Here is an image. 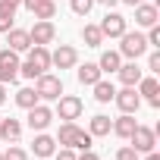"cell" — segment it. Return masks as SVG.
<instances>
[{
  "instance_id": "1",
  "label": "cell",
  "mask_w": 160,
  "mask_h": 160,
  "mask_svg": "<svg viewBox=\"0 0 160 160\" xmlns=\"http://www.w3.org/2000/svg\"><path fill=\"white\" fill-rule=\"evenodd\" d=\"M25 53H28V57H25V63L19 66V75H22V78H32V82H35L41 72H47V69H50V47L32 44Z\"/></svg>"
},
{
  "instance_id": "2",
  "label": "cell",
  "mask_w": 160,
  "mask_h": 160,
  "mask_svg": "<svg viewBox=\"0 0 160 160\" xmlns=\"http://www.w3.org/2000/svg\"><path fill=\"white\" fill-rule=\"evenodd\" d=\"M119 57L122 60H141L151 47H148V38L141 35V32H122L119 35Z\"/></svg>"
},
{
  "instance_id": "3",
  "label": "cell",
  "mask_w": 160,
  "mask_h": 160,
  "mask_svg": "<svg viewBox=\"0 0 160 160\" xmlns=\"http://www.w3.org/2000/svg\"><path fill=\"white\" fill-rule=\"evenodd\" d=\"M82 113H85V101L78 98V94H60V98H57L53 116H60L63 122H75Z\"/></svg>"
},
{
  "instance_id": "4",
  "label": "cell",
  "mask_w": 160,
  "mask_h": 160,
  "mask_svg": "<svg viewBox=\"0 0 160 160\" xmlns=\"http://www.w3.org/2000/svg\"><path fill=\"white\" fill-rule=\"evenodd\" d=\"M35 94H38V101H57L63 94V78L50 75V72H41L35 78Z\"/></svg>"
},
{
  "instance_id": "5",
  "label": "cell",
  "mask_w": 160,
  "mask_h": 160,
  "mask_svg": "<svg viewBox=\"0 0 160 160\" xmlns=\"http://www.w3.org/2000/svg\"><path fill=\"white\" fill-rule=\"evenodd\" d=\"M19 66H22V60H19V53L16 50H0V82L3 85H13L16 78H19Z\"/></svg>"
},
{
  "instance_id": "6",
  "label": "cell",
  "mask_w": 160,
  "mask_h": 160,
  "mask_svg": "<svg viewBox=\"0 0 160 160\" xmlns=\"http://www.w3.org/2000/svg\"><path fill=\"white\" fill-rule=\"evenodd\" d=\"M28 38H32V44H41V47L53 44V41H57V25H53V19H35V25L28 28Z\"/></svg>"
},
{
  "instance_id": "7",
  "label": "cell",
  "mask_w": 160,
  "mask_h": 160,
  "mask_svg": "<svg viewBox=\"0 0 160 160\" xmlns=\"http://www.w3.org/2000/svg\"><path fill=\"white\" fill-rule=\"evenodd\" d=\"M25 119H28V129H32V132H47V126L53 122V110H50L44 101H38L35 107H28V116H25Z\"/></svg>"
},
{
  "instance_id": "8",
  "label": "cell",
  "mask_w": 160,
  "mask_h": 160,
  "mask_svg": "<svg viewBox=\"0 0 160 160\" xmlns=\"http://www.w3.org/2000/svg\"><path fill=\"white\" fill-rule=\"evenodd\" d=\"M129 144H132L138 154L154 151V148H157V129H151V126H135V132L129 135Z\"/></svg>"
},
{
  "instance_id": "9",
  "label": "cell",
  "mask_w": 160,
  "mask_h": 160,
  "mask_svg": "<svg viewBox=\"0 0 160 160\" xmlns=\"http://www.w3.org/2000/svg\"><path fill=\"white\" fill-rule=\"evenodd\" d=\"M98 28H101V35H104V38H119L122 32H129V22H126V16H122V13L107 10V16L98 22Z\"/></svg>"
},
{
  "instance_id": "10",
  "label": "cell",
  "mask_w": 160,
  "mask_h": 160,
  "mask_svg": "<svg viewBox=\"0 0 160 160\" xmlns=\"http://www.w3.org/2000/svg\"><path fill=\"white\" fill-rule=\"evenodd\" d=\"M50 66H57V69H75L78 66V50L72 44H60L57 50H50Z\"/></svg>"
},
{
  "instance_id": "11",
  "label": "cell",
  "mask_w": 160,
  "mask_h": 160,
  "mask_svg": "<svg viewBox=\"0 0 160 160\" xmlns=\"http://www.w3.org/2000/svg\"><path fill=\"white\" fill-rule=\"evenodd\" d=\"M113 104L119 107V113H138V107H141V98H138V91H135L132 85H122V88L113 94Z\"/></svg>"
},
{
  "instance_id": "12",
  "label": "cell",
  "mask_w": 160,
  "mask_h": 160,
  "mask_svg": "<svg viewBox=\"0 0 160 160\" xmlns=\"http://www.w3.org/2000/svg\"><path fill=\"white\" fill-rule=\"evenodd\" d=\"M135 91H138V98L148 101L154 110L160 107V85H157V78H154V75H141V82L135 85Z\"/></svg>"
},
{
  "instance_id": "13",
  "label": "cell",
  "mask_w": 160,
  "mask_h": 160,
  "mask_svg": "<svg viewBox=\"0 0 160 160\" xmlns=\"http://www.w3.org/2000/svg\"><path fill=\"white\" fill-rule=\"evenodd\" d=\"M135 10V25H141V28H151V25H157L160 22V10H157V3H138V7H132Z\"/></svg>"
},
{
  "instance_id": "14",
  "label": "cell",
  "mask_w": 160,
  "mask_h": 160,
  "mask_svg": "<svg viewBox=\"0 0 160 160\" xmlns=\"http://www.w3.org/2000/svg\"><path fill=\"white\" fill-rule=\"evenodd\" d=\"M53 151H57V138L47 135V132H38L35 141H32V154L41 157V160H47V157H53Z\"/></svg>"
},
{
  "instance_id": "15",
  "label": "cell",
  "mask_w": 160,
  "mask_h": 160,
  "mask_svg": "<svg viewBox=\"0 0 160 160\" xmlns=\"http://www.w3.org/2000/svg\"><path fill=\"white\" fill-rule=\"evenodd\" d=\"M75 78H78V85L91 88L94 82H101V78H104V72H101L98 63H82V66H75Z\"/></svg>"
},
{
  "instance_id": "16",
  "label": "cell",
  "mask_w": 160,
  "mask_h": 160,
  "mask_svg": "<svg viewBox=\"0 0 160 160\" xmlns=\"http://www.w3.org/2000/svg\"><path fill=\"white\" fill-rule=\"evenodd\" d=\"M116 75H119V82H122V85H132V88H135V85L141 82L144 69L138 66V60H129V63H122V66L116 69Z\"/></svg>"
},
{
  "instance_id": "17",
  "label": "cell",
  "mask_w": 160,
  "mask_h": 160,
  "mask_svg": "<svg viewBox=\"0 0 160 160\" xmlns=\"http://www.w3.org/2000/svg\"><path fill=\"white\" fill-rule=\"evenodd\" d=\"M7 44H10V50H16V53H25L28 47H32V38H28V28H10L7 32Z\"/></svg>"
},
{
  "instance_id": "18",
  "label": "cell",
  "mask_w": 160,
  "mask_h": 160,
  "mask_svg": "<svg viewBox=\"0 0 160 160\" xmlns=\"http://www.w3.org/2000/svg\"><path fill=\"white\" fill-rule=\"evenodd\" d=\"M135 126H138V122H135V113H119V116L113 119V129H110V132H113L116 138H126V141H129V135L135 132Z\"/></svg>"
},
{
  "instance_id": "19",
  "label": "cell",
  "mask_w": 160,
  "mask_h": 160,
  "mask_svg": "<svg viewBox=\"0 0 160 160\" xmlns=\"http://www.w3.org/2000/svg\"><path fill=\"white\" fill-rule=\"evenodd\" d=\"M22 135V122L13 116H0V141H19Z\"/></svg>"
},
{
  "instance_id": "20",
  "label": "cell",
  "mask_w": 160,
  "mask_h": 160,
  "mask_svg": "<svg viewBox=\"0 0 160 160\" xmlns=\"http://www.w3.org/2000/svg\"><path fill=\"white\" fill-rule=\"evenodd\" d=\"M98 66H101V72H104V75H113V72L122 66L119 50H104V53H101V60H98Z\"/></svg>"
},
{
  "instance_id": "21",
  "label": "cell",
  "mask_w": 160,
  "mask_h": 160,
  "mask_svg": "<svg viewBox=\"0 0 160 160\" xmlns=\"http://www.w3.org/2000/svg\"><path fill=\"white\" fill-rule=\"evenodd\" d=\"M78 132H82V129H78L75 122H63V126H60V132H57V148H72Z\"/></svg>"
},
{
  "instance_id": "22",
  "label": "cell",
  "mask_w": 160,
  "mask_h": 160,
  "mask_svg": "<svg viewBox=\"0 0 160 160\" xmlns=\"http://www.w3.org/2000/svg\"><path fill=\"white\" fill-rule=\"evenodd\" d=\"M110 129H113V119H110V116H104V113L91 116V122H88V132H91L94 138H104V135H110Z\"/></svg>"
},
{
  "instance_id": "23",
  "label": "cell",
  "mask_w": 160,
  "mask_h": 160,
  "mask_svg": "<svg viewBox=\"0 0 160 160\" xmlns=\"http://www.w3.org/2000/svg\"><path fill=\"white\" fill-rule=\"evenodd\" d=\"M91 88H94V101H98V104H110V101H113V94H116V85H113V82H107V78L94 82Z\"/></svg>"
},
{
  "instance_id": "24",
  "label": "cell",
  "mask_w": 160,
  "mask_h": 160,
  "mask_svg": "<svg viewBox=\"0 0 160 160\" xmlns=\"http://www.w3.org/2000/svg\"><path fill=\"white\" fill-rule=\"evenodd\" d=\"M82 41H85V47H101L107 38L101 35L98 25H82Z\"/></svg>"
},
{
  "instance_id": "25",
  "label": "cell",
  "mask_w": 160,
  "mask_h": 160,
  "mask_svg": "<svg viewBox=\"0 0 160 160\" xmlns=\"http://www.w3.org/2000/svg\"><path fill=\"white\" fill-rule=\"evenodd\" d=\"M35 104H38V94H35V88H19V91H16V107L28 110V107H35Z\"/></svg>"
},
{
  "instance_id": "26",
  "label": "cell",
  "mask_w": 160,
  "mask_h": 160,
  "mask_svg": "<svg viewBox=\"0 0 160 160\" xmlns=\"http://www.w3.org/2000/svg\"><path fill=\"white\" fill-rule=\"evenodd\" d=\"M13 25H16V10H13V7H7V3H0V32L7 35Z\"/></svg>"
},
{
  "instance_id": "27",
  "label": "cell",
  "mask_w": 160,
  "mask_h": 160,
  "mask_svg": "<svg viewBox=\"0 0 160 160\" xmlns=\"http://www.w3.org/2000/svg\"><path fill=\"white\" fill-rule=\"evenodd\" d=\"M32 16H35V19H53V16H57V3H53V0H44V3H38V7L32 10Z\"/></svg>"
},
{
  "instance_id": "28",
  "label": "cell",
  "mask_w": 160,
  "mask_h": 160,
  "mask_svg": "<svg viewBox=\"0 0 160 160\" xmlns=\"http://www.w3.org/2000/svg\"><path fill=\"white\" fill-rule=\"evenodd\" d=\"M91 141H94V135L82 129V132L75 135V144H72V151H91Z\"/></svg>"
},
{
  "instance_id": "29",
  "label": "cell",
  "mask_w": 160,
  "mask_h": 160,
  "mask_svg": "<svg viewBox=\"0 0 160 160\" xmlns=\"http://www.w3.org/2000/svg\"><path fill=\"white\" fill-rule=\"evenodd\" d=\"M91 7H94V0H69V10H72L75 16H88Z\"/></svg>"
},
{
  "instance_id": "30",
  "label": "cell",
  "mask_w": 160,
  "mask_h": 160,
  "mask_svg": "<svg viewBox=\"0 0 160 160\" xmlns=\"http://www.w3.org/2000/svg\"><path fill=\"white\" fill-rule=\"evenodd\" d=\"M3 160H28V151H22L16 141H10V148L3 151Z\"/></svg>"
},
{
  "instance_id": "31",
  "label": "cell",
  "mask_w": 160,
  "mask_h": 160,
  "mask_svg": "<svg viewBox=\"0 0 160 160\" xmlns=\"http://www.w3.org/2000/svg\"><path fill=\"white\" fill-rule=\"evenodd\" d=\"M116 160H141V154H138L132 144H126V148H119V151H116Z\"/></svg>"
},
{
  "instance_id": "32",
  "label": "cell",
  "mask_w": 160,
  "mask_h": 160,
  "mask_svg": "<svg viewBox=\"0 0 160 160\" xmlns=\"http://www.w3.org/2000/svg\"><path fill=\"white\" fill-rule=\"evenodd\" d=\"M144 38H148V47H154V50H157V47H160V25H151Z\"/></svg>"
},
{
  "instance_id": "33",
  "label": "cell",
  "mask_w": 160,
  "mask_h": 160,
  "mask_svg": "<svg viewBox=\"0 0 160 160\" xmlns=\"http://www.w3.org/2000/svg\"><path fill=\"white\" fill-rule=\"evenodd\" d=\"M148 72H154V75L160 72V50H151L148 53Z\"/></svg>"
},
{
  "instance_id": "34",
  "label": "cell",
  "mask_w": 160,
  "mask_h": 160,
  "mask_svg": "<svg viewBox=\"0 0 160 160\" xmlns=\"http://www.w3.org/2000/svg\"><path fill=\"white\" fill-rule=\"evenodd\" d=\"M75 157H78V154H75L72 148H57V151H53V160H75Z\"/></svg>"
},
{
  "instance_id": "35",
  "label": "cell",
  "mask_w": 160,
  "mask_h": 160,
  "mask_svg": "<svg viewBox=\"0 0 160 160\" xmlns=\"http://www.w3.org/2000/svg\"><path fill=\"white\" fill-rule=\"evenodd\" d=\"M75 160H101V157H98V154H94V151H82V154H78V157H75Z\"/></svg>"
},
{
  "instance_id": "36",
  "label": "cell",
  "mask_w": 160,
  "mask_h": 160,
  "mask_svg": "<svg viewBox=\"0 0 160 160\" xmlns=\"http://www.w3.org/2000/svg\"><path fill=\"white\" fill-rule=\"evenodd\" d=\"M38 3H44V0H22V7H25V10H28V13H32V10H35V7H38Z\"/></svg>"
},
{
  "instance_id": "37",
  "label": "cell",
  "mask_w": 160,
  "mask_h": 160,
  "mask_svg": "<svg viewBox=\"0 0 160 160\" xmlns=\"http://www.w3.org/2000/svg\"><path fill=\"white\" fill-rule=\"evenodd\" d=\"M94 3H101V7H107V10H113V7L119 3V0H94Z\"/></svg>"
},
{
  "instance_id": "38",
  "label": "cell",
  "mask_w": 160,
  "mask_h": 160,
  "mask_svg": "<svg viewBox=\"0 0 160 160\" xmlns=\"http://www.w3.org/2000/svg\"><path fill=\"white\" fill-rule=\"evenodd\" d=\"M7 98H10V94H7V85H3V82H0V107H3V104H7Z\"/></svg>"
},
{
  "instance_id": "39",
  "label": "cell",
  "mask_w": 160,
  "mask_h": 160,
  "mask_svg": "<svg viewBox=\"0 0 160 160\" xmlns=\"http://www.w3.org/2000/svg\"><path fill=\"white\" fill-rule=\"evenodd\" d=\"M0 3H7V7H13V10H19V7H22V0H0Z\"/></svg>"
},
{
  "instance_id": "40",
  "label": "cell",
  "mask_w": 160,
  "mask_h": 160,
  "mask_svg": "<svg viewBox=\"0 0 160 160\" xmlns=\"http://www.w3.org/2000/svg\"><path fill=\"white\" fill-rule=\"evenodd\" d=\"M144 160H160V154H157V151H148V154H144Z\"/></svg>"
},
{
  "instance_id": "41",
  "label": "cell",
  "mask_w": 160,
  "mask_h": 160,
  "mask_svg": "<svg viewBox=\"0 0 160 160\" xmlns=\"http://www.w3.org/2000/svg\"><path fill=\"white\" fill-rule=\"evenodd\" d=\"M119 3H126V7H138V3H144V0H119Z\"/></svg>"
},
{
  "instance_id": "42",
  "label": "cell",
  "mask_w": 160,
  "mask_h": 160,
  "mask_svg": "<svg viewBox=\"0 0 160 160\" xmlns=\"http://www.w3.org/2000/svg\"><path fill=\"white\" fill-rule=\"evenodd\" d=\"M0 160H3V154H0Z\"/></svg>"
}]
</instances>
